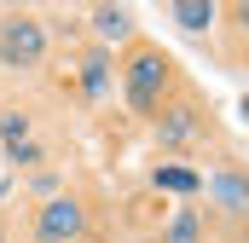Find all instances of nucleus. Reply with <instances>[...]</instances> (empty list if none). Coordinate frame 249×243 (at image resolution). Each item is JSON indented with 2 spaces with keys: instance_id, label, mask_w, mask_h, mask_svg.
Masks as SVG:
<instances>
[{
  "instance_id": "obj_1",
  "label": "nucleus",
  "mask_w": 249,
  "mask_h": 243,
  "mask_svg": "<svg viewBox=\"0 0 249 243\" xmlns=\"http://www.w3.org/2000/svg\"><path fill=\"white\" fill-rule=\"evenodd\" d=\"M47 58V29L35 17H6L0 23V64L6 69H35Z\"/></svg>"
},
{
  "instance_id": "obj_2",
  "label": "nucleus",
  "mask_w": 249,
  "mask_h": 243,
  "mask_svg": "<svg viewBox=\"0 0 249 243\" xmlns=\"http://www.w3.org/2000/svg\"><path fill=\"white\" fill-rule=\"evenodd\" d=\"M162 81H168V64L157 58V52H133V64H127V104H133L139 116H151Z\"/></svg>"
},
{
  "instance_id": "obj_3",
  "label": "nucleus",
  "mask_w": 249,
  "mask_h": 243,
  "mask_svg": "<svg viewBox=\"0 0 249 243\" xmlns=\"http://www.w3.org/2000/svg\"><path fill=\"white\" fill-rule=\"evenodd\" d=\"M35 226H41V243H70V238H81L87 214H81L75 197H47V208H41Z\"/></svg>"
},
{
  "instance_id": "obj_4",
  "label": "nucleus",
  "mask_w": 249,
  "mask_h": 243,
  "mask_svg": "<svg viewBox=\"0 0 249 243\" xmlns=\"http://www.w3.org/2000/svg\"><path fill=\"white\" fill-rule=\"evenodd\" d=\"M81 93L87 99H105L110 93V47H93L87 64H81Z\"/></svg>"
},
{
  "instance_id": "obj_5",
  "label": "nucleus",
  "mask_w": 249,
  "mask_h": 243,
  "mask_svg": "<svg viewBox=\"0 0 249 243\" xmlns=\"http://www.w3.org/2000/svg\"><path fill=\"white\" fill-rule=\"evenodd\" d=\"M209 191H214L226 208H238V214L249 208V180H244V174H214V180H209Z\"/></svg>"
},
{
  "instance_id": "obj_6",
  "label": "nucleus",
  "mask_w": 249,
  "mask_h": 243,
  "mask_svg": "<svg viewBox=\"0 0 249 243\" xmlns=\"http://www.w3.org/2000/svg\"><path fill=\"white\" fill-rule=\"evenodd\" d=\"M93 29H99L105 41H127V35H133V17H127L122 6H99V12H93Z\"/></svg>"
},
{
  "instance_id": "obj_7",
  "label": "nucleus",
  "mask_w": 249,
  "mask_h": 243,
  "mask_svg": "<svg viewBox=\"0 0 249 243\" xmlns=\"http://www.w3.org/2000/svg\"><path fill=\"white\" fill-rule=\"evenodd\" d=\"M151 180L162 185V191H180V197H191V191H203V174H191V168H180V162H168V168H157Z\"/></svg>"
},
{
  "instance_id": "obj_8",
  "label": "nucleus",
  "mask_w": 249,
  "mask_h": 243,
  "mask_svg": "<svg viewBox=\"0 0 249 243\" xmlns=\"http://www.w3.org/2000/svg\"><path fill=\"white\" fill-rule=\"evenodd\" d=\"M174 23L180 29H209L214 23V6L209 0H174Z\"/></svg>"
},
{
  "instance_id": "obj_9",
  "label": "nucleus",
  "mask_w": 249,
  "mask_h": 243,
  "mask_svg": "<svg viewBox=\"0 0 249 243\" xmlns=\"http://www.w3.org/2000/svg\"><path fill=\"white\" fill-rule=\"evenodd\" d=\"M191 127H197V122H191V110H174V116H162V127H157V133H162L168 145H186Z\"/></svg>"
},
{
  "instance_id": "obj_10",
  "label": "nucleus",
  "mask_w": 249,
  "mask_h": 243,
  "mask_svg": "<svg viewBox=\"0 0 249 243\" xmlns=\"http://www.w3.org/2000/svg\"><path fill=\"white\" fill-rule=\"evenodd\" d=\"M168 243H197V214H174V226H168Z\"/></svg>"
},
{
  "instance_id": "obj_11",
  "label": "nucleus",
  "mask_w": 249,
  "mask_h": 243,
  "mask_svg": "<svg viewBox=\"0 0 249 243\" xmlns=\"http://www.w3.org/2000/svg\"><path fill=\"white\" fill-rule=\"evenodd\" d=\"M0 133H6V151L29 145V139H23V133H29V127H23V116H6V122H0Z\"/></svg>"
},
{
  "instance_id": "obj_12",
  "label": "nucleus",
  "mask_w": 249,
  "mask_h": 243,
  "mask_svg": "<svg viewBox=\"0 0 249 243\" xmlns=\"http://www.w3.org/2000/svg\"><path fill=\"white\" fill-rule=\"evenodd\" d=\"M238 17H244V23H249V0H244V6H238Z\"/></svg>"
},
{
  "instance_id": "obj_13",
  "label": "nucleus",
  "mask_w": 249,
  "mask_h": 243,
  "mask_svg": "<svg viewBox=\"0 0 249 243\" xmlns=\"http://www.w3.org/2000/svg\"><path fill=\"white\" fill-rule=\"evenodd\" d=\"M0 243H6V226H0Z\"/></svg>"
}]
</instances>
